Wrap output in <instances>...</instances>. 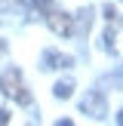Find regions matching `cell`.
<instances>
[{
  "mask_svg": "<svg viewBox=\"0 0 123 126\" xmlns=\"http://www.w3.org/2000/svg\"><path fill=\"white\" fill-rule=\"evenodd\" d=\"M80 111L92 120H105L108 117V102H105V92L102 89H89L83 98H80Z\"/></svg>",
  "mask_w": 123,
  "mask_h": 126,
  "instance_id": "3957f363",
  "label": "cell"
},
{
  "mask_svg": "<svg viewBox=\"0 0 123 126\" xmlns=\"http://www.w3.org/2000/svg\"><path fill=\"white\" fill-rule=\"evenodd\" d=\"M25 3H28V9H31V12H46L52 0H25Z\"/></svg>",
  "mask_w": 123,
  "mask_h": 126,
  "instance_id": "8992f818",
  "label": "cell"
},
{
  "mask_svg": "<svg viewBox=\"0 0 123 126\" xmlns=\"http://www.w3.org/2000/svg\"><path fill=\"white\" fill-rule=\"evenodd\" d=\"M74 65V59L71 55H62L59 49H46V52H43V68H71Z\"/></svg>",
  "mask_w": 123,
  "mask_h": 126,
  "instance_id": "277c9868",
  "label": "cell"
},
{
  "mask_svg": "<svg viewBox=\"0 0 123 126\" xmlns=\"http://www.w3.org/2000/svg\"><path fill=\"white\" fill-rule=\"evenodd\" d=\"M52 95L59 98V102H68V98L74 95V80H71V77H65V80H59V83L52 86Z\"/></svg>",
  "mask_w": 123,
  "mask_h": 126,
  "instance_id": "5b68a950",
  "label": "cell"
},
{
  "mask_svg": "<svg viewBox=\"0 0 123 126\" xmlns=\"http://www.w3.org/2000/svg\"><path fill=\"white\" fill-rule=\"evenodd\" d=\"M6 49H9V46H6V40H3V37H0V59H3V55H6Z\"/></svg>",
  "mask_w": 123,
  "mask_h": 126,
  "instance_id": "ba28073f",
  "label": "cell"
},
{
  "mask_svg": "<svg viewBox=\"0 0 123 126\" xmlns=\"http://www.w3.org/2000/svg\"><path fill=\"white\" fill-rule=\"evenodd\" d=\"M117 123H123V111H120V114H117Z\"/></svg>",
  "mask_w": 123,
  "mask_h": 126,
  "instance_id": "9c48e42d",
  "label": "cell"
},
{
  "mask_svg": "<svg viewBox=\"0 0 123 126\" xmlns=\"http://www.w3.org/2000/svg\"><path fill=\"white\" fill-rule=\"evenodd\" d=\"M12 120V117H9V111H3V108H0V126H3V123H9Z\"/></svg>",
  "mask_w": 123,
  "mask_h": 126,
  "instance_id": "52a82bcc",
  "label": "cell"
},
{
  "mask_svg": "<svg viewBox=\"0 0 123 126\" xmlns=\"http://www.w3.org/2000/svg\"><path fill=\"white\" fill-rule=\"evenodd\" d=\"M43 22H46V28L52 31L55 37H71L74 31V16L71 12H65V9H46L43 12Z\"/></svg>",
  "mask_w": 123,
  "mask_h": 126,
  "instance_id": "7a4b0ae2",
  "label": "cell"
},
{
  "mask_svg": "<svg viewBox=\"0 0 123 126\" xmlns=\"http://www.w3.org/2000/svg\"><path fill=\"white\" fill-rule=\"evenodd\" d=\"M0 89H3V95H9L15 105H22V108H28L34 98H31V89L28 83H25L22 71L18 68H6L3 74H0Z\"/></svg>",
  "mask_w": 123,
  "mask_h": 126,
  "instance_id": "6da1fadb",
  "label": "cell"
}]
</instances>
